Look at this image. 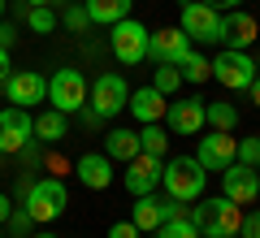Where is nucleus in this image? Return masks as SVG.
Masks as SVG:
<instances>
[{"mask_svg": "<svg viewBox=\"0 0 260 238\" xmlns=\"http://www.w3.org/2000/svg\"><path fill=\"white\" fill-rule=\"evenodd\" d=\"M48 100L56 113H78L87 104V78L78 70H56L48 78Z\"/></svg>", "mask_w": 260, "mask_h": 238, "instance_id": "obj_6", "label": "nucleus"}, {"mask_svg": "<svg viewBox=\"0 0 260 238\" xmlns=\"http://www.w3.org/2000/svg\"><path fill=\"white\" fill-rule=\"evenodd\" d=\"M126 109L135 113V117L143 121V126H148V121H160L165 117V95L156 91V87H139V91H130V100H126Z\"/></svg>", "mask_w": 260, "mask_h": 238, "instance_id": "obj_18", "label": "nucleus"}, {"mask_svg": "<svg viewBox=\"0 0 260 238\" xmlns=\"http://www.w3.org/2000/svg\"><path fill=\"white\" fill-rule=\"evenodd\" d=\"M204 182H208V169L195 160V156H174V160H165V169H160V186H165L169 199L178 203H191L204 195Z\"/></svg>", "mask_w": 260, "mask_h": 238, "instance_id": "obj_1", "label": "nucleus"}, {"mask_svg": "<svg viewBox=\"0 0 260 238\" xmlns=\"http://www.w3.org/2000/svg\"><path fill=\"white\" fill-rule=\"evenodd\" d=\"M186 52H191V35L182 26H160L148 35V56L156 65H178Z\"/></svg>", "mask_w": 260, "mask_h": 238, "instance_id": "obj_10", "label": "nucleus"}, {"mask_svg": "<svg viewBox=\"0 0 260 238\" xmlns=\"http://www.w3.org/2000/svg\"><path fill=\"white\" fill-rule=\"evenodd\" d=\"M9 229H13V234H30V229H35L30 212L26 208H9Z\"/></svg>", "mask_w": 260, "mask_h": 238, "instance_id": "obj_30", "label": "nucleus"}, {"mask_svg": "<svg viewBox=\"0 0 260 238\" xmlns=\"http://www.w3.org/2000/svg\"><path fill=\"white\" fill-rule=\"evenodd\" d=\"M26 26L35 35H48V30H56V13L48 5H35V9H26Z\"/></svg>", "mask_w": 260, "mask_h": 238, "instance_id": "obj_27", "label": "nucleus"}, {"mask_svg": "<svg viewBox=\"0 0 260 238\" xmlns=\"http://www.w3.org/2000/svg\"><path fill=\"white\" fill-rule=\"evenodd\" d=\"M113 56H117L121 65L148 61V26H143V22H135V18L113 22Z\"/></svg>", "mask_w": 260, "mask_h": 238, "instance_id": "obj_5", "label": "nucleus"}, {"mask_svg": "<svg viewBox=\"0 0 260 238\" xmlns=\"http://www.w3.org/2000/svg\"><path fill=\"white\" fill-rule=\"evenodd\" d=\"M186 217L200 225V238H234L239 234V225H243V208L234 199H208V203H200V208H191Z\"/></svg>", "mask_w": 260, "mask_h": 238, "instance_id": "obj_2", "label": "nucleus"}, {"mask_svg": "<svg viewBox=\"0 0 260 238\" xmlns=\"http://www.w3.org/2000/svg\"><path fill=\"white\" fill-rule=\"evenodd\" d=\"M178 74H182L186 83H208V78H213V65H208L204 56H200V52L191 48V52H186L182 61H178Z\"/></svg>", "mask_w": 260, "mask_h": 238, "instance_id": "obj_24", "label": "nucleus"}, {"mask_svg": "<svg viewBox=\"0 0 260 238\" xmlns=\"http://www.w3.org/2000/svg\"><path fill=\"white\" fill-rule=\"evenodd\" d=\"M182 30L191 39H200V44H217L221 39V13L213 5H204V0H186L182 5Z\"/></svg>", "mask_w": 260, "mask_h": 238, "instance_id": "obj_9", "label": "nucleus"}, {"mask_svg": "<svg viewBox=\"0 0 260 238\" xmlns=\"http://www.w3.org/2000/svg\"><path fill=\"white\" fill-rule=\"evenodd\" d=\"M0 48H5V52H9V48H13V26H9V22H5V18H0Z\"/></svg>", "mask_w": 260, "mask_h": 238, "instance_id": "obj_34", "label": "nucleus"}, {"mask_svg": "<svg viewBox=\"0 0 260 238\" xmlns=\"http://www.w3.org/2000/svg\"><path fill=\"white\" fill-rule=\"evenodd\" d=\"M156 238H200V225H195L191 217H174V221H165V225H156Z\"/></svg>", "mask_w": 260, "mask_h": 238, "instance_id": "obj_26", "label": "nucleus"}, {"mask_svg": "<svg viewBox=\"0 0 260 238\" xmlns=\"http://www.w3.org/2000/svg\"><path fill=\"white\" fill-rule=\"evenodd\" d=\"M65 26L74 30V35H78L83 26H91V18H87V9H83V5H70V9H65Z\"/></svg>", "mask_w": 260, "mask_h": 238, "instance_id": "obj_31", "label": "nucleus"}, {"mask_svg": "<svg viewBox=\"0 0 260 238\" xmlns=\"http://www.w3.org/2000/svg\"><path fill=\"white\" fill-rule=\"evenodd\" d=\"M74 174H78V182H83V186H91V191H104V186L113 182V160H109L104 152H87V156H78Z\"/></svg>", "mask_w": 260, "mask_h": 238, "instance_id": "obj_17", "label": "nucleus"}, {"mask_svg": "<svg viewBox=\"0 0 260 238\" xmlns=\"http://www.w3.org/2000/svg\"><path fill=\"white\" fill-rule=\"evenodd\" d=\"M104 156H109V160H135V156H139V134H135V130H121V126H113L109 134H104Z\"/></svg>", "mask_w": 260, "mask_h": 238, "instance_id": "obj_19", "label": "nucleus"}, {"mask_svg": "<svg viewBox=\"0 0 260 238\" xmlns=\"http://www.w3.org/2000/svg\"><path fill=\"white\" fill-rule=\"evenodd\" d=\"M0 87H5V95H9L18 109H30V104H44L48 95V83H44V74L35 70H22V74H5L0 78Z\"/></svg>", "mask_w": 260, "mask_h": 238, "instance_id": "obj_13", "label": "nucleus"}, {"mask_svg": "<svg viewBox=\"0 0 260 238\" xmlns=\"http://www.w3.org/2000/svg\"><path fill=\"white\" fill-rule=\"evenodd\" d=\"M234 160H243V165L260 169V139H239V147H234Z\"/></svg>", "mask_w": 260, "mask_h": 238, "instance_id": "obj_29", "label": "nucleus"}, {"mask_svg": "<svg viewBox=\"0 0 260 238\" xmlns=\"http://www.w3.org/2000/svg\"><path fill=\"white\" fill-rule=\"evenodd\" d=\"M30 238H56V234H48V229H39V234H30Z\"/></svg>", "mask_w": 260, "mask_h": 238, "instance_id": "obj_40", "label": "nucleus"}, {"mask_svg": "<svg viewBox=\"0 0 260 238\" xmlns=\"http://www.w3.org/2000/svg\"><path fill=\"white\" fill-rule=\"evenodd\" d=\"M87 100H91V113H95V117H113V113L126 109L130 87H126L121 74H100V78L87 87Z\"/></svg>", "mask_w": 260, "mask_h": 238, "instance_id": "obj_7", "label": "nucleus"}, {"mask_svg": "<svg viewBox=\"0 0 260 238\" xmlns=\"http://www.w3.org/2000/svg\"><path fill=\"white\" fill-rule=\"evenodd\" d=\"M35 139V117L26 109H0V156H18Z\"/></svg>", "mask_w": 260, "mask_h": 238, "instance_id": "obj_4", "label": "nucleus"}, {"mask_svg": "<svg viewBox=\"0 0 260 238\" xmlns=\"http://www.w3.org/2000/svg\"><path fill=\"white\" fill-rule=\"evenodd\" d=\"M5 74H9V52L0 48V78H5Z\"/></svg>", "mask_w": 260, "mask_h": 238, "instance_id": "obj_38", "label": "nucleus"}, {"mask_svg": "<svg viewBox=\"0 0 260 238\" xmlns=\"http://www.w3.org/2000/svg\"><path fill=\"white\" fill-rule=\"evenodd\" d=\"M0 18H5V0H0Z\"/></svg>", "mask_w": 260, "mask_h": 238, "instance_id": "obj_41", "label": "nucleus"}, {"mask_svg": "<svg viewBox=\"0 0 260 238\" xmlns=\"http://www.w3.org/2000/svg\"><path fill=\"white\" fill-rule=\"evenodd\" d=\"M130 221H135L139 234H156V225H160V199H152V195H135V212H130Z\"/></svg>", "mask_w": 260, "mask_h": 238, "instance_id": "obj_21", "label": "nucleus"}, {"mask_svg": "<svg viewBox=\"0 0 260 238\" xmlns=\"http://www.w3.org/2000/svg\"><path fill=\"white\" fill-rule=\"evenodd\" d=\"M234 147H239V139H230V130H208V134L200 139L195 160H200L208 174H221L225 165H234Z\"/></svg>", "mask_w": 260, "mask_h": 238, "instance_id": "obj_12", "label": "nucleus"}, {"mask_svg": "<svg viewBox=\"0 0 260 238\" xmlns=\"http://www.w3.org/2000/svg\"><path fill=\"white\" fill-rule=\"evenodd\" d=\"M239 234H243V238H260V212H251V217H243Z\"/></svg>", "mask_w": 260, "mask_h": 238, "instance_id": "obj_33", "label": "nucleus"}, {"mask_svg": "<svg viewBox=\"0 0 260 238\" xmlns=\"http://www.w3.org/2000/svg\"><path fill=\"white\" fill-rule=\"evenodd\" d=\"M221 195H225V199H234L239 208H243V203H256V195H260V178H256V169L243 165V160L225 165V169H221Z\"/></svg>", "mask_w": 260, "mask_h": 238, "instance_id": "obj_11", "label": "nucleus"}, {"mask_svg": "<svg viewBox=\"0 0 260 238\" xmlns=\"http://www.w3.org/2000/svg\"><path fill=\"white\" fill-rule=\"evenodd\" d=\"M130 5H135V0H87L83 9H87V18H91L95 26H113V22L130 18Z\"/></svg>", "mask_w": 260, "mask_h": 238, "instance_id": "obj_20", "label": "nucleus"}, {"mask_svg": "<svg viewBox=\"0 0 260 238\" xmlns=\"http://www.w3.org/2000/svg\"><path fill=\"white\" fill-rule=\"evenodd\" d=\"M109 238H139V229H135V221H113Z\"/></svg>", "mask_w": 260, "mask_h": 238, "instance_id": "obj_32", "label": "nucleus"}, {"mask_svg": "<svg viewBox=\"0 0 260 238\" xmlns=\"http://www.w3.org/2000/svg\"><path fill=\"white\" fill-rule=\"evenodd\" d=\"M204 5H213V9H217V13H221V9H239L243 0H204Z\"/></svg>", "mask_w": 260, "mask_h": 238, "instance_id": "obj_35", "label": "nucleus"}, {"mask_svg": "<svg viewBox=\"0 0 260 238\" xmlns=\"http://www.w3.org/2000/svg\"><path fill=\"white\" fill-rule=\"evenodd\" d=\"M22 208L30 212V221L35 225H48V221H56L65 212V203H70V191H65L61 178H39V182L26 186V195H22Z\"/></svg>", "mask_w": 260, "mask_h": 238, "instance_id": "obj_3", "label": "nucleus"}, {"mask_svg": "<svg viewBox=\"0 0 260 238\" xmlns=\"http://www.w3.org/2000/svg\"><path fill=\"white\" fill-rule=\"evenodd\" d=\"M256 35H260V26H256V18H251V13H243V9L221 13V39H217V44H225V48H234V52H243V48L256 44Z\"/></svg>", "mask_w": 260, "mask_h": 238, "instance_id": "obj_15", "label": "nucleus"}, {"mask_svg": "<svg viewBox=\"0 0 260 238\" xmlns=\"http://www.w3.org/2000/svg\"><path fill=\"white\" fill-rule=\"evenodd\" d=\"M165 121H169L174 134H200V130H204V100H200V95H186V100L169 104Z\"/></svg>", "mask_w": 260, "mask_h": 238, "instance_id": "obj_16", "label": "nucleus"}, {"mask_svg": "<svg viewBox=\"0 0 260 238\" xmlns=\"http://www.w3.org/2000/svg\"><path fill=\"white\" fill-rule=\"evenodd\" d=\"M204 126H213V130H234L239 126V109L234 104H225V100H204Z\"/></svg>", "mask_w": 260, "mask_h": 238, "instance_id": "obj_23", "label": "nucleus"}, {"mask_svg": "<svg viewBox=\"0 0 260 238\" xmlns=\"http://www.w3.org/2000/svg\"><path fill=\"white\" fill-rule=\"evenodd\" d=\"M70 134V121H65V113H39L35 117V139L39 143H61V139Z\"/></svg>", "mask_w": 260, "mask_h": 238, "instance_id": "obj_22", "label": "nucleus"}, {"mask_svg": "<svg viewBox=\"0 0 260 238\" xmlns=\"http://www.w3.org/2000/svg\"><path fill=\"white\" fill-rule=\"evenodd\" d=\"M160 169H165V156L139 152L135 160H130V169H126V191L130 195H152L160 186Z\"/></svg>", "mask_w": 260, "mask_h": 238, "instance_id": "obj_14", "label": "nucleus"}, {"mask_svg": "<svg viewBox=\"0 0 260 238\" xmlns=\"http://www.w3.org/2000/svg\"><path fill=\"white\" fill-rule=\"evenodd\" d=\"M22 5H26V9H35V5H52V0H22Z\"/></svg>", "mask_w": 260, "mask_h": 238, "instance_id": "obj_39", "label": "nucleus"}, {"mask_svg": "<svg viewBox=\"0 0 260 238\" xmlns=\"http://www.w3.org/2000/svg\"><path fill=\"white\" fill-rule=\"evenodd\" d=\"M152 87H156L160 95H174L178 87H182V74H178V65H160L156 78H152Z\"/></svg>", "mask_w": 260, "mask_h": 238, "instance_id": "obj_28", "label": "nucleus"}, {"mask_svg": "<svg viewBox=\"0 0 260 238\" xmlns=\"http://www.w3.org/2000/svg\"><path fill=\"white\" fill-rule=\"evenodd\" d=\"M217 74V83L230 87V91H247L251 78H256V65H251L247 52H234V48H225V52H217V61H208Z\"/></svg>", "mask_w": 260, "mask_h": 238, "instance_id": "obj_8", "label": "nucleus"}, {"mask_svg": "<svg viewBox=\"0 0 260 238\" xmlns=\"http://www.w3.org/2000/svg\"><path fill=\"white\" fill-rule=\"evenodd\" d=\"M247 91H251V104H256V109H260V74H256V78H251V87H247Z\"/></svg>", "mask_w": 260, "mask_h": 238, "instance_id": "obj_36", "label": "nucleus"}, {"mask_svg": "<svg viewBox=\"0 0 260 238\" xmlns=\"http://www.w3.org/2000/svg\"><path fill=\"white\" fill-rule=\"evenodd\" d=\"M5 221H9V195L0 191V225H5Z\"/></svg>", "mask_w": 260, "mask_h": 238, "instance_id": "obj_37", "label": "nucleus"}, {"mask_svg": "<svg viewBox=\"0 0 260 238\" xmlns=\"http://www.w3.org/2000/svg\"><path fill=\"white\" fill-rule=\"evenodd\" d=\"M165 147H169V134L156 126V121H148V126L139 130V152H148V156H165Z\"/></svg>", "mask_w": 260, "mask_h": 238, "instance_id": "obj_25", "label": "nucleus"}]
</instances>
